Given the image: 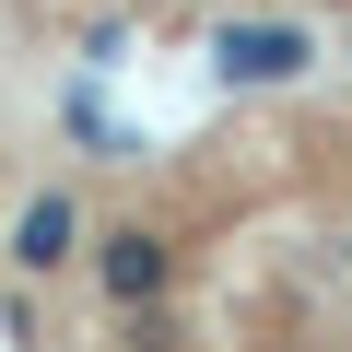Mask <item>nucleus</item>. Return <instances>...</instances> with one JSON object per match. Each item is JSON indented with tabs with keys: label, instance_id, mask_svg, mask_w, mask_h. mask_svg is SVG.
I'll use <instances>...</instances> for the list:
<instances>
[{
	"label": "nucleus",
	"instance_id": "1",
	"mask_svg": "<svg viewBox=\"0 0 352 352\" xmlns=\"http://www.w3.org/2000/svg\"><path fill=\"white\" fill-rule=\"evenodd\" d=\"M106 352H352V82L164 141L94 235Z\"/></svg>",
	"mask_w": 352,
	"mask_h": 352
},
{
	"label": "nucleus",
	"instance_id": "2",
	"mask_svg": "<svg viewBox=\"0 0 352 352\" xmlns=\"http://www.w3.org/2000/svg\"><path fill=\"white\" fill-rule=\"evenodd\" d=\"M82 12L164 36H352V0H82Z\"/></svg>",
	"mask_w": 352,
	"mask_h": 352
}]
</instances>
